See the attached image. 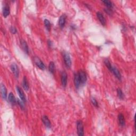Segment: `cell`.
Returning <instances> with one entry per match:
<instances>
[{"label":"cell","instance_id":"7a4b0ae2","mask_svg":"<svg viewBox=\"0 0 136 136\" xmlns=\"http://www.w3.org/2000/svg\"><path fill=\"white\" fill-rule=\"evenodd\" d=\"M77 131L78 135L80 136H83V125L82 121L80 120L78 121L77 122Z\"/></svg>","mask_w":136,"mask_h":136},{"label":"cell","instance_id":"5bb4252c","mask_svg":"<svg viewBox=\"0 0 136 136\" xmlns=\"http://www.w3.org/2000/svg\"><path fill=\"white\" fill-rule=\"evenodd\" d=\"M8 100L12 105H16L17 102L16 98L14 97V95L13 94V93H10L9 94V97H8Z\"/></svg>","mask_w":136,"mask_h":136},{"label":"cell","instance_id":"cb8c5ba5","mask_svg":"<svg viewBox=\"0 0 136 136\" xmlns=\"http://www.w3.org/2000/svg\"><path fill=\"white\" fill-rule=\"evenodd\" d=\"M91 103H92L93 105L95 106V107H98V103L97 101H96L95 98H94V97L91 98Z\"/></svg>","mask_w":136,"mask_h":136},{"label":"cell","instance_id":"4316f807","mask_svg":"<svg viewBox=\"0 0 136 136\" xmlns=\"http://www.w3.org/2000/svg\"><path fill=\"white\" fill-rule=\"evenodd\" d=\"M52 42L51 41H49L48 40V45H49V46H52Z\"/></svg>","mask_w":136,"mask_h":136},{"label":"cell","instance_id":"8992f818","mask_svg":"<svg viewBox=\"0 0 136 136\" xmlns=\"http://www.w3.org/2000/svg\"><path fill=\"white\" fill-rule=\"evenodd\" d=\"M79 75L80 82L81 84H84L87 80V76L85 71L81 70L79 72Z\"/></svg>","mask_w":136,"mask_h":136},{"label":"cell","instance_id":"e0dca14e","mask_svg":"<svg viewBox=\"0 0 136 136\" xmlns=\"http://www.w3.org/2000/svg\"><path fill=\"white\" fill-rule=\"evenodd\" d=\"M118 121H119L120 124L123 127V126L125 125V119H124V115H123L122 114H119L118 115Z\"/></svg>","mask_w":136,"mask_h":136},{"label":"cell","instance_id":"484cf974","mask_svg":"<svg viewBox=\"0 0 136 136\" xmlns=\"http://www.w3.org/2000/svg\"><path fill=\"white\" fill-rule=\"evenodd\" d=\"M10 31L11 32V33L12 34H16L17 33V29L15 28V27H13V26H12L10 27Z\"/></svg>","mask_w":136,"mask_h":136},{"label":"cell","instance_id":"52a82bcc","mask_svg":"<svg viewBox=\"0 0 136 136\" xmlns=\"http://www.w3.org/2000/svg\"><path fill=\"white\" fill-rule=\"evenodd\" d=\"M68 83V75L65 72H63L61 75V83L63 87H65Z\"/></svg>","mask_w":136,"mask_h":136},{"label":"cell","instance_id":"8fae6325","mask_svg":"<svg viewBox=\"0 0 136 136\" xmlns=\"http://www.w3.org/2000/svg\"><path fill=\"white\" fill-rule=\"evenodd\" d=\"M42 121H43L44 125H45L47 128H51V122H50V121H49L48 118L47 117V116L44 115L43 117H42Z\"/></svg>","mask_w":136,"mask_h":136},{"label":"cell","instance_id":"9c48e42d","mask_svg":"<svg viewBox=\"0 0 136 136\" xmlns=\"http://www.w3.org/2000/svg\"><path fill=\"white\" fill-rule=\"evenodd\" d=\"M74 83L76 88H78L80 85V79L79 75V73H76L75 74V77H74Z\"/></svg>","mask_w":136,"mask_h":136},{"label":"cell","instance_id":"5b68a950","mask_svg":"<svg viewBox=\"0 0 136 136\" xmlns=\"http://www.w3.org/2000/svg\"><path fill=\"white\" fill-rule=\"evenodd\" d=\"M11 69L12 72L13 73L14 76H15L16 78H18L19 75V70L18 66H17L15 63L12 64L11 65Z\"/></svg>","mask_w":136,"mask_h":136},{"label":"cell","instance_id":"ac0fdd59","mask_svg":"<svg viewBox=\"0 0 136 136\" xmlns=\"http://www.w3.org/2000/svg\"><path fill=\"white\" fill-rule=\"evenodd\" d=\"M23 86L24 88L26 90H28L29 88V83L28 82V80H27V79L26 78V76H24L23 79Z\"/></svg>","mask_w":136,"mask_h":136},{"label":"cell","instance_id":"603a6c76","mask_svg":"<svg viewBox=\"0 0 136 136\" xmlns=\"http://www.w3.org/2000/svg\"><path fill=\"white\" fill-rule=\"evenodd\" d=\"M117 94H118V98L120 99H123L124 98V94L122 92V91L121 90V89L118 88L117 89Z\"/></svg>","mask_w":136,"mask_h":136},{"label":"cell","instance_id":"9a60e30c","mask_svg":"<svg viewBox=\"0 0 136 136\" xmlns=\"http://www.w3.org/2000/svg\"><path fill=\"white\" fill-rule=\"evenodd\" d=\"M21 45L22 47H23L24 52L27 53V54H29V48H28V45H27L26 41H25L24 40H21Z\"/></svg>","mask_w":136,"mask_h":136},{"label":"cell","instance_id":"2e32d148","mask_svg":"<svg viewBox=\"0 0 136 136\" xmlns=\"http://www.w3.org/2000/svg\"><path fill=\"white\" fill-rule=\"evenodd\" d=\"M10 12V7L9 6L6 5L3 9V15L4 18H6V17L9 15Z\"/></svg>","mask_w":136,"mask_h":136},{"label":"cell","instance_id":"4fadbf2b","mask_svg":"<svg viewBox=\"0 0 136 136\" xmlns=\"http://www.w3.org/2000/svg\"><path fill=\"white\" fill-rule=\"evenodd\" d=\"M66 23V16L65 15H62L60 17L59 20V26L61 28H63L65 26V24Z\"/></svg>","mask_w":136,"mask_h":136},{"label":"cell","instance_id":"277c9868","mask_svg":"<svg viewBox=\"0 0 136 136\" xmlns=\"http://www.w3.org/2000/svg\"><path fill=\"white\" fill-rule=\"evenodd\" d=\"M16 90H17V93H18V94L19 96L21 99V100L22 101H23L24 103H25L26 102V99L25 95H24V93L23 92V90H22L19 87H18V86H17L16 87Z\"/></svg>","mask_w":136,"mask_h":136},{"label":"cell","instance_id":"d4e9b609","mask_svg":"<svg viewBox=\"0 0 136 136\" xmlns=\"http://www.w3.org/2000/svg\"><path fill=\"white\" fill-rule=\"evenodd\" d=\"M17 103H18V104L19 105V106H20V107L22 108V109H24V104L23 103H24L23 101L19 100V99L17 100Z\"/></svg>","mask_w":136,"mask_h":136},{"label":"cell","instance_id":"d6986e66","mask_svg":"<svg viewBox=\"0 0 136 136\" xmlns=\"http://www.w3.org/2000/svg\"><path fill=\"white\" fill-rule=\"evenodd\" d=\"M48 70L51 73L53 74L55 71V65H54V63L53 62H51L49 64L48 66Z\"/></svg>","mask_w":136,"mask_h":136},{"label":"cell","instance_id":"30bf717a","mask_svg":"<svg viewBox=\"0 0 136 136\" xmlns=\"http://www.w3.org/2000/svg\"><path fill=\"white\" fill-rule=\"evenodd\" d=\"M1 96L3 99L6 100L7 97V90L6 86H5L3 84H1Z\"/></svg>","mask_w":136,"mask_h":136},{"label":"cell","instance_id":"7c38bea8","mask_svg":"<svg viewBox=\"0 0 136 136\" xmlns=\"http://www.w3.org/2000/svg\"><path fill=\"white\" fill-rule=\"evenodd\" d=\"M112 72L113 73L114 75L115 76V77L117 78L118 79L120 80L121 79V75L120 72V71L118 70V69L117 68L112 66Z\"/></svg>","mask_w":136,"mask_h":136},{"label":"cell","instance_id":"ffe728a7","mask_svg":"<svg viewBox=\"0 0 136 136\" xmlns=\"http://www.w3.org/2000/svg\"><path fill=\"white\" fill-rule=\"evenodd\" d=\"M104 63L105 64V65L107 66V68H108V70L112 72V65H111V64L110 63V62L109 61V60H108V59H105V60H104Z\"/></svg>","mask_w":136,"mask_h":136},{"label":"cell","instance_id":"ba28073f","mask_svg":"<svg viewBox=\"0 0 136 136\" xmlns=\"http://www.w3.org/2000/svg\"><path fill=\"white\" fill-rule=\"evenodd\" d=\"M96 15H97V18L99 20H100L101 24H102L103 26H105L106 20L104 18V17L103 14L100 12H97V13H96Z\"/></svg>","mask_w":136,"mask_h":136},{"label":"cell","instance_id":"6da1fadb","mask_svg":"<svg viewBox=\"0 0 136 136\" xmlns=\"http://www.w3.org/2000/svg\"><path fill=\"white\" fill-rule=\"evenodd\" d=\"M63 59L64 63H65V65L67 66L68 68H70L71 66V64H72V62H71V60L70 58V55L66 52H64L63 53Z\"/></svg>","mask_w":136,"mask_h":136},{"label":"cell","instance_id":"3957f363","mask_svg":"<svg viewBox=\"0 0 136 136\" xmlns=\"http://www.w3.org/2000/svg\"><path fill=\"white\" fill-rule=\"evenodd\" d=\"M34 62L36 65L37 66V67L41 69V70H44V69H45V66L44 65V63L40 60V59L38 58V57H35Z\"/></svg>","mask_w":136,"mask_h":136},{"label":"cell","instance_id":"7402d4cb","mask_svg":"<svg viewBox=\"0 0 136 136\" xmlns=\"http://www.w3.org/2000/svg\"><path fill=\"white\" fill-rule=\"evenodd\" d=\"M44 24L46 27V28L48 31H49L51 30V24L50 22L47 19H45L44 20Z\"/></svg>","mask_w":136,"mask_h":136},{"label":"cell","instance_id":"44dd1931","mask_svg":"<svg viewBox=\"0 0 136 136\" xmlns=\"http://www.w3.org/2000/svg\"><path fill=\"white\" fill-rule=\"evenodd\" d=\"M105 4V6H107L108 9H112L113 7V4L110 1H108V0H105V1H102Z\"/></svg>","mask_w":136,"mask_h":136}]
</instances>
